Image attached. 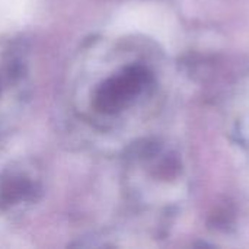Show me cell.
<instances>
[{
	"instance_id": "cell-1",
	"label": "cell",
	"mask_w": 249,
	"mask_h": 249,
	"mask_svg": "<svg viewBox=\"0 0 249 249\" xmlns=\"http://www.w3.org/2000/svg\"><path fill=\"white\" fill-rule=\"evenodd\" d=\"M140 86L139 73L130 70L105 82L96 92L95 105L104 112L118 111Z\"/></svg>"
}]
</instances>
